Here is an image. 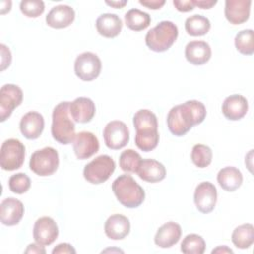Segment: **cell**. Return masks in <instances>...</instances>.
Returning a JSON list of instances; mask_svg holds the SVG:
<instances>
[{"instance_id": "cell-36", "label": "cell", "mask_w": 254, "mask_h": 254, "mask_svg": "<svg viewBox=\"0 0 254 254\" xmlns=\"http://www.w3.org/2000/svg\"><path fill=\"white\" fill-rule=\"evenodd\" d=\"M21 12L29 18H37L45 11V4L41 0H23L20 3Z\"/></svg>"}, {"instance_id": "cell-20", "label": "cell", "mask_w": 254, "mask_h": 254, "mask_svg": "<svg viewBox=\"0 0 254 254\" xmlns=\"http://www.w3.org/2000/svg\"><path fill=\"white\" fill-rule=\"evenodd\" d=\"M181 235V225L174 221H168L158 228L154 237V241L155 244L161 248H170L178 243Z\"/></svg>"}, {"instance_id": "cell-32", "label": "cell", "mask_w": 254, "mask_h": 254, "mask_svg": "<svg viewBox=\"0 0 254 254\" xmlns=\"http://www.w3.org/2000/svg\"><path fill=\"white\" fill-rule=\"evenodd\" d=\"M142 158L139 153L133 149H127L120 154L119 166L126 173H137Z\"/></svg>"}, {"instance_id": "cell-16", "label": "cell", "mask_w": 254, "mask_h": 254, "mask_svg": "<svg viewBox=\"0 0 254 254\" xmlns=\"http://www.w3.org/2000/svg\"><path fill=\"white\" fill-rule=\"evenodd\" d=\"M44 117L37 111L27 112L24 114L20 121V131L22 135L29 140H35L39 138L44 130Z\"/></svg>"}, {"instance_id": "cell-30", "label": "cell", "mask_w": 254, "mask_h": 254, "mask_svg": "<svg viewBox=\"0 0 254 254\" xmlns=\"http://www.w3.org/2000/svg\"><path fill=\"white\" fill-rule=\"evenodd\" d=\"M234 45L236 50L246 56L254 53V33L251 29H246L238 32L234 38Z\"/></svg>"}, {"instance_id": "cell-10", "label": "cell", "mask_w": 254, "mask_h": 254, "mask_svg": "<svg viewBox=\"0 0 254 254\" xmlns=\"http://www.w3.org/2000/svg\"><path fill=\"white\" fill-rule=\"evenodd\" d=\"M23 101L22 89L12 83L5 84L0 89V121L4 122L9 118L13 110Z\"/></svg>"}, {"instance_id": "cell-9", "label": "cell", "mask_w": 254, "mask_h": 254, "mask_svg": "<svg viewBox=\"0 0 254 254\" xmlns=\"http://www.w3.org/2000/svg\"><path fill=\"white\" fill-rule=\"evenodd\" d=\"M129 129L127 125L120 120L108 122L103 129V139L107 148L119 150L125 147L129 142Z\"/></svg>"}, {"instance_id": "cell-17", "label": "cell", "mask_w": 254, "mask_h": 254, "mask_svg": "<svg viewBox=\"0 0 254 254\" xmlns=\"http://www.w3.org/2000/svg\"><path fill=\"white\" fill-rule=\"evenodd\" d=\"M221 110L225 118L237 121L246 115L248 111V101L241 94H232L224 99Z\"/></svg>"}, {"instance_id": "cell-18", "label": "cell", "mask_w": 254, "mask_h": 254, "mask_svg": "<svg viewBox=\"0 0 254 254\" xmlns=\"http://www.w3.org/2000/svg\"><path fill=\"white\" fill-rule=\"evenodd\" d=\"M95 104L88 97H77L69 104V113L71 118L77 123H87L95 115Z\"/></svg>"}, {"instance_id": "cell-34", "label": "cell", "mask_w": 254, "mask_h": 254, "mask_svg": "<svg viewBox=\"0 0 254 254\" xmlns=\"http://www.w3.org/2000/svg\"><path fill=\"white\" fill-rule=\"evenodd\" d=\"M159 139H160V136L158 131L136 132L135 144L140 150L144 152H150L157 147L159 143Z\"/></svg>"}, {"instance_id": "cell-5", "label": "cell", "mask_w": 254, "mask_h": 254, "mask_svg": "<svg viewBox=\"0 0 254 254\" xmlns=\"http://www.w3.org/2000/svg\"><path fill=\"white\" fill-rule=\"evenodd\" d=\"M59 153L52 147H45L35 151L30 159V169L36 175L47 177L53 175L59 167Z\"/></svg>"}, {"instance_id": "cell-43", "label": "cell", "mask_w": 254, "mask_h": 254, "mask_svg": "<svg viewBox=\"0 0 254 254\" xmlns=\"http://www.w3.org/2000/svg\"><path fill=\"white\" fill-rule=\"evenodd\" d=\"M127 0H119V1H105V4L110 6V7H113V8H123L126 4H127Z\"/></svg>"}, {"instance_id": "cell-31", "label": "cell", "mask_w": 254, "mask_h": 254, "mask_svg": "<svg viewBox=\"0 0 254 254\" xmlns=\"http://www.w3.org/2000/svg\"><path fill=\"white\" fill-rule=\"evenodd\" d=\"M204 250V239L195 233L188 234L181 243V251L185 254H202Z\"/></svg>"}, {"instance_id": "cell-23", "label": "cell", "mask_w": 254, "mask_h": 254, "mask_svg": "<svg viewBox=\"0 0 254 254\" xmlns=\"http://www.w3.org/2000/svg\"><path fill=\"white\" fill-rule=\"evenodd\" d=\"M137 174L139 178L148 183H158L165 179V166L154 159H144L141 161Z\"/></svg>"}, {"instance_id": "cell-28", "label": "cell", "mask_w": 254, "mask_h": 254, "mask_svg": "<svg viewBox=\"0 0 254 254\" xmlns=\"http://www.w3.org/2000/svg\"><path fill=\"white\" fill-rule=\"evenodd\" d=\"M126 26L132 31H142L151 24V16L139 9H130L124 16Z\"/></svg>"}, {"instance_id": "cell-3", "label": "cell", "mask_w": 254, "mask_h": 254, "mask_svg": "<svg viewBox=\"0 0 254 254\" xmlns=\"http://www.w3.org/2000/svg\"><path fill=\"white\" fill-rule=\"evenodd\" d=\"M111 188L117 200L127 208H136L145 199V190L131 175H120L113 181Z\"/></svg>"}, {"instance_id": "cell-22", "label": "cell", "mask_w": 254, "mask_h": 254, "mask_svg": "<svg viewBox=\"0 0 254 254\" xmlns=\"http://www.w3.org/2000/svg\"><path fill=\"white\" fill-rule=\"evenodd\" d=\"M185 56L189 63L194 65H201L210 60L211 48L204 41H190L186 46Z\"/></svg>"}, {"instance_id": "cell-2", "label": "cell", "mask_w": 254, "mask_h": 254, "mask_svg": "<svg viewBox=\"0 0 254 254\" xmlns=\"http://www.w3.org/2000/svg\"><path fill=\"white\" fill-rule=\"evenodd\" d=\"M69 104L68 101L60 102L55 106L52 114V136L63 145L72 143L75 136V125L69 113Z\"/></svg>"}, {"instance_id": "cell-1", "label": "cell", "mask_w": 254, "mask_h": 254, "mask_svg": "<svg viewBox=\"0 0 254 254\" xmlns=\"http://www.w3.org/2000/svg\"><path fill=\"white\" fill-rule=\"evenodd\" d=\"M206 116L202 102L191 99L171 108L167 115L170 132L178 137L186 135L194 125L200 124Z\"/></svg>"}, {"instance_id": "cell-27", "label": "cell", "mask_w": 254, "mask_h": 254, "mask_svg": "<svg viewBox=\"0 0 254 254\" xmlns=\"http://www.w3.org/2000/svg\"><path fill=\"white\" fill-rule=\"evenodd\" d=\"M231 241L237 248H249L254 242L253 225L251 223H244L235 227L231 234Z\"/></svg>"}, {"instance_id": "cell-26", "label": "cell", "mask_w": 254, "mask_h": 254, "mask_svg": "<svg viewBox=\"0 0 254 254\" xmlns=\"http://www.w3.org/2000/svg\"><path fill=\"white\" fill-rule=\"evenodd\" d=\"M133 124L136 132L158 131V119L149 109H140L133 116Z\"/></svg>"}, {"instance_id": "cell-38", "label": "cell", "mask_w": 254, "mask_h": 254, "mask_svg": "<svg viewBox=\"0 0 254 254\" xmlns=\"http://www.w3.org/2000/svg\"><path fill=\"white\" fill-rule=\"evenodd\" d=\"M173 5L180 12H190L194 8L192 0H174Z\"/></svg>"}, {"instance_id": "cell-35", "label": "cell", "mask_w": 254, "mask_h": 254, "mask_svg": "<svg viewBox=\"0 0 254 254\" xmlns=\"http://www.w3.org/2000/svg\"><path fill=\"white\" fill-rule=\"evenodd\" d=\"M31 187V180L25 173H17L9 179V189L14 193H25Z\"/></svg>"}, {"instance_id": "cell-11", "label": "cell", "mask_w": 254, "mask_h": 254, "mask_svg": "<svg viewBox=\"0 0 254 254\" xmlns=\"http://www.w3.org/2000/svg\"><path fill=\"white\" fill-rule=\"evenodd\" d=\"M193 200L198 211L201 213L211 212L217 201V190L210 182L199 183L193 193Z\"/></svg>"}, {"instance_id": "cell-44", "label": "cell", "mask_w": 254, "mask_h": 254, "mask_svg": "<svg viewBox=\"0 0 254 254\" xmlns=\"http://www.w3.org/2000/svg\"><path fill=\"white\" fill-rule=\"evenodd\" d=\"M211 253L212 254H214V253H222V254H224V253H233V250L232 249H230L229 247H227L226 245H222V246H217L216 248H214L212 251H211Z\"/></svg>"}, {"instance_id": "cell-29", "label": "cell", "mask_w": 254, "mask_h": 254, "mask_svg": "<svg viewBox=\"0 0 254 254\" xmlns=\"http://www.w3.org/2000/svg\"><path fill=\"white\" fill-rule=\"evenodd\" d=\"M210 21L202 15H192L185 22L186 32L193 37L203 36L210 30Z\"/></svg>"}, {"instance_id": "cell-8", "label": "cell", "mask_w": 254, "mask_h": 254, "mask_svg": "<svg viewBox=\"0 0 254 254\" xmlns=\"http://www.w3.org/2000/svg\"><path fill=\"white\" fill-rule=\"evenodd\" d=\"M101 71V61L92 52L79 54L74 61V73L83 81H92Z\"/></svg>"}, {"instance_id": "cell-7", "label": "cell", "mask_w": 254, "mask_h": 254, "mask_svg": "<svg viewBox=\"0 0 254 254\" xmlns=\"http://www.w3.org/2000/svg\"><path fill=\"white\" fill-rule=\"evenodd\" d=\"M25 146L14 138L5 140L0 149V166L5 171H14L22 167L25 161Z\"/></svg>"}, {"instance_id": "cell-25", "label": "cell", "mask_w": 254, "mask_h": 254, "mask_svg": "<svg viewBox=\"0 0 254 254\" xmlns=\"http://www.w3.org/2000/svg\"><path fill=\"white\" fill-rule=\"evenodd\" d=\"M243 182L242 173L235 167L228 166L219 170L217 174V183L226 191H234Z\"/></svg>"}, {"instance_id": "cell-39", "label": "cell", "mask_w": 254, "mask_h": 254, "mask_svg": "<svg viewBox=\"0 0 254 254\" xmlns=\"http://www.w3.org/2000/svg\"><path fill=\"white\" fill-rule=\"evenodd\" d=\"M52 253L53 254H75L76 251L75 249L73 248V246L69 243H60L58 244L53 250H52Z\"/></svg>"}, {"instance_id": "cell-33", "label": "cell", "mask_w": 254, "mask_h": 254, "mask_svg": "<svg viewBox=\"0 0 254 254\" xmlns=\"http://www.w3.org/2000/svg\"><path fill=\"white\" fill-rule=\"evenodd\" d=\"M191 161L198 168H206L212 161L211 149L203 144H196L191 150Z\"/></svg>"}, {"instance_id": "cell-4", "label": "cell", "mask_w": 254, "mask_h": 254, "mask_svg": "<svg viewBox=\"0 0 254 254\" xmlns=\"http://www.w3.org/2000/svg\"><path fill=\"white\" fill-rule=\"evenodd\" d=\"M178 35L179 30L176 24L171 21H162L147 32L145 43L150 50L162 53L173 46Z\"/></svg>"}, {"instance_id": "cell-6", "label": "cell", "mask_w": 254, "mask_h": 254, "mask_svg": "<svg viewBox=\"0 0 254 254\" xmlns=\"http://www.w3.org/2000/svg\"><path fill=\"white\" fill-rule=\"evenodd\" d=\"M115 162L108 155H100L85 165L83 169L84 179L93 185L106 182L115 170Z\"/></svg>"}, {"instance_id": "cell-42", "label": "cell", "mask_w": 254, "mask_h": 254, "mask_svg": "<svg viewBox=\"0 0 254 254\" xmlns=\"http://www.w3.org/2000/svg\"><path fill=\"white\" fill-rule=\"evenodd\" d=\"M192 2L200 9H210L217 3L216 0H192Z\"/></svg>"}, {"instance_id": "cell-13", "label": "cell", "mask_w": 254, "mask_h": 254, "mask_svg": "<svg viewBox=\"0 0 254 254\" xmlns=\"http://www.w3.org/2000/svg\"><path fill=\"white\" fill-rule=\"evenodd\" d=\"M72 147L76 158L79 160H85L98 152L99 141L93 133L81 131L75 134L72 141Z\"/></svg>"}, {"instance_id": "cell-15", "label": "cell", "mask_w": 254, "mask_h": 254, "mask_svg": "<svg viewBox=\"0 0 254 254\" xmlns=\"http://www.w3.org/2000/svg\"><path fill=\"white\" fill-rule=\"evenodd\" d=\"M251 0H226L224 15L226 20L233 25L246 22L250 16Z\"/></svg>"}, {"instance_id": "cell-41", "label": "cell", "mask_w": 254, "mask_h": 254, "mask_svg": "<svg viewBox=\"0 0 254 254\" xmlns=\"http://www.w3.org/2000/svg\"><path fill=\"white\" fill-rule=\"evenodd\" d=\"M25 253H32V254H45L46 249L44 248V245H41L39 243H31L28 245L27 249L25 250Z\"/></svg>"}, {"instance_id": "cell-14", "label": "cell", "mask_w": 254, "mask_h": 254, "mask_svg": "<svg viewBox=\"0 0 254 254\" xmlns=\"http://www.w3.org/2000/svg\"><path fill=\"white\" fill-rule=\"evenodd\" d=\"M24 204L17 198L7 197L0 204V219L4 225L13 226L20 222L24 215Z\"/></svg>"}, {"instance_id": "cell-24", "label": "cell", "mask_w": 254, "mask_h": 254, "mask_svg": "<svg viewBox=\"0 0 254 254\" xmlns=\"http://www.w3.org/2000/svg\"><path fill=\"white\" fill-rule=\"evenodd\" d=\"M122 20L119 16L112 13L101 14L95 22L97 32L105 38H114L118 36L122 30Z\"/></svg>"}, {"instance_id": "cell-12", "label": "cell", "mask_w": 254, "mask_h": 254, "mask_svg": "<svg viewBox=\"0 0 254 254\" xmlns=\"http://www.w3.org/2000/svg\"><path fill=\"white\" fill-rule=\"evenodd\" d=\"M59 235L57 222L50 216H43L36 220L33 227V237L41 245H51Z\"/></svg>"}, {"instance_id": "cell-40", "label": "cell", "mask_w": 254, "mask_h": 254, "mask_svg": "<svg viewBox=\"0 0 254 254\" xmlns=\"http://www.w3.org/2000/svg\"><path fill=\"white\" fill-rule=\"evenodd\" d=\"M139 3L149 9L158 10L165 5L166 1L165 0H139Z\"/></svg>"}, {"instance_id": "cell-45", "label": "cell", "mask_w": 254, "mask_h": 254, "mask_svg": "<svg viewBox=\"0 0 254 254\" xmlns=\"http://www.w3.org/2000/svg\"><path fill=\"white\" fill-rule=\"evenodd\" d=\"M12 2L11 1H1V14H6L11 10Z\"/></svg>"}, {"instance_id": "cell-21", "label": "cell", "mask_w": 254, "mask_h": 254, "mask_svg": "<svg viewBox=\"0 0 254 254\" xmlns=\"http://www.w3.org/2000/svg\"><path fill=\"white\" fill-rule=\"evenodd\" d=\"M104 232L112 240H121L130 232V221L123 214H112L104 223Z\"/></svg>"}, {"instance_id": "cell-19", "label": "cell", "mask_w": 254, "mask_h": 254, "mask_svg": "<svg viewBox=\"0 0 254 254\" xmlns=\"http://www.w3.org/2000/svg\"><path fill=\"white\" fill-rule=\"evenodd\" d=\"M75 18L73 8L68 5H58L53 7L46 16V23L54 29H64L68 27Z\"/></svg>"}, {"instance_id": "cell-37", "label": "cell", "mask_w": 254, "mask_h": 254, "mask_svg": "<svg viewBox=\"0 0 254 254\" xmlns=\"http://www.w3.org/2000/svg\"><path fill=\"white\" fill-rule=\"evenodd\" d=\"M0 50H1V67L0 70L3 71L4 69H6L12 61V55H11V51L10 49L4 45V44H0Z\"/></svg>"}]
</instances>
